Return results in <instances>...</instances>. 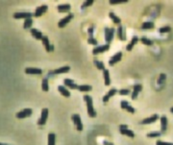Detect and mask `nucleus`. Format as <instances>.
Listing matches in <instances>:
<instances>
[{"label": "nucleus", "instance_id": "45", "mask_svg": "<svg viewBox=\"0 0 173 145\" xmlns=\"http://www.w3.org/2000/svg\"><path fill=\"white\" fill-rule=\"evenodd\" d=\"M103 143H104V145H113L112 142H109V141H104Z\"/></svg>", "mask_w": 173, "mask_h": 145}, {"label": "nucleus", "instance_id": "40", "mask_svg": "<svg viewBox=\"0 0 173 145\" xmlns=\"http://www.w3.org/2000/svg\"><path fill=\"white\" fill-rule=\"evenodd\" d=\"M92 4H93V0H88L85 3H83L82 5V9L83 8H86V7H88V6H91Z\"/></svg>", "mask_w": 173, "mask_h": 145}, {"label": "nucleus", "instance_id": "12", "mask_svg": "<svg viewBox=\"0 0 173 145\" xmlns=\"http://www.w3.org/2000/svg\"><path fill=\"white\" fill-rule=\"evenodd\" d=\"M120 107H121V109L126 110L127 111H129V113H131V114H135V111H136V110H135L132 106H130L129 103L127 101H124V100L121 101L120 102Z\"/></svg>", "mask_w": 173, "mask_h": 145}, {"label": "nucleus", "instance_id": "28", "mask_svg": "<svg viewBox=\"0 0 173 145\" xmlns=\"http://www.w3.org/2000/svg\"><path fill=\"white\" fill-rule=\"evenodd\" d=\"M110 15V18H111V19L113 21V23H116V24H119L121 22V19L119 18V16H116L115 14L113 13V12H111V13L109 14Z\"/></svg>", "mask_w": 173, "mask_h": 145}, {"label": "nucleus", "instance_id": "25", "mask_svg": "<svg viewBox=\"0 0 173 145\" xmlns=\"http://www.w3.org/2000/svg\"><path fill=\"white\" fill-rule=\"evenodd\" d=\"M117 35H119V38L121 40H125L126 38H125V34H124V29L121 25L119 26L117 28Z\"/></svg>", "mask_w": 173, "mask_h": 145}, {"label": "nucleus", "instance_id": "35", "mask_svg": "<svg viewBox=\"0 0 173 145\" xmlns=\"http://www.w3.org/2000/svg\"><path fill=\"white\" fill-rule=\"evenodd\" d=\"M161 132H151L149 134H147V136L148 138H158V136H161Z\"/></svg>", "mask_w": 173, "mask_h": 145}, {"label": "nucleus", "instance_id": "41", "mask_svg": "<svg viewBox=\"0 0 173 145\" xmlns=\"http://www.w3.org/2000/svg\"><path fill=\"white\" fill-rule=\"evenodd\" d=\"M134 90L137 92H141L142 90V86L141 84H138V85H135L134 86Z\"/></svg>", "mask_w": 173, "mask_h": 145}, {"label": "nucleus", "instance_id": "6", "mask_svg": "<svg viewBox=\"0 0 173 145\" xmlns=\"http://www.w3.org/2000/svg\"><path fill=\"white\" fill-rule=\"evenodd\" d=\"M47 118H48V109H43L41 110L40 118L39 119V121H38V124H39L40 126H44L46 121H47Z\"/></svg>", "mask_w": 173, "mask_h": 145}, {"label": "nucleus", "instance_id": "30", "mask_svg": "<svg viewBox=\"0 0 173 145\" xmlns=\"http://www.w3.org/2000/svg\"><path fill=\"white\" fill-rule=\"evenodd\" d=\"M155 26H154V23L151 22V21H147V22H143L142 25H141V28L142 29H145V30H148V29H153Z\"/></svg>", "mask_w": 173, "mask_h": 145}, {"label": "nucleus", "instance_id": "27", "mask_svg": "<svg viewBox=\"0 0 173 145\" xmlns=\"http://www.w3.org/2000/svg\"><path fill=\"white\" fill-rule=\"evenodd\" d=\"M56 143V135L53 133L48 134V145H55Z\"/></svg>", "mask_w": 173, "mask_h": 145}, {"label": "nucleus", "instance_id": "18", "mask_svg": "<svg viewBox=\"0 0 173 145\" xmlns=\"http://www.w3.org/2000/svg\"><path fill=\"white\" fill-rule=\"evenodd\" d=\"M116 92H117V89H115V88H113V89H111L109 90V92L103 97V102H104V103H107V102L110 100V98L113 97V95H116Z\"/></svg>", "mask_w": 173, "mask_h": 145}, {"label": "nucleus", "instance_id": "47", "mask_svg": "<svg viewBox=\"0 0 173 145\" xmlns=\"http://www.w3.org/2000/svg\"><path fill=\"white\" fill-rule=\"evenodd\" d=\"M0 145H8V144H3V143H0Z\"/></svg>", "mask_w": 173, "mask_h": 145}, {"label": "nucleus", "instance_id": "13", "mask_svg": "<svg viewBox=\"0 0 173 145\" xmlns=\"http://www.w3.org/2000/svg\"><path fill=\"white\" fill-rule=\"evenodd\" d=\"M25 73L26 74H33V75H40L43 73V70L40 68H37V67H26L25 68Z\"/></svg>", "mask_w": 173, "mask_h": 145}, {"label": "nucleus", "instance_id": "3", "mask_svg": "<svg viewBox=\"0 0 173 145\" xmlns=\"http://www.w3.org/2000/svg\"><path fill=\"white\" fill-rule=\"evenodd\" d=\"M71 118H72L73 122L75 124L76 129H77L79 132L83 131V123H82V120H81V116H80L78 114H75L71 116Z\"/></svg>", "mask_w": 173, "mask_h": 145}, {"label": "nucleus", "instance_id": "33", "mask_svg": "<svg viewBox=\"0 0 173 145\" xmlns=\"http://www.w3.org/2000/svg\"><path fill=\"white\" fill-rule=\"evenodd\" d=\"M141 41L145 45H149V46L150 45H153V41L149 39H147V38H144V37H142V38L141 39Z\"/></svg>", "mask_w": 173, "mask_h": 145}, {"label": "nucleus", "instance_id": "15", "mask_svg": "<svg viewBox=\"0 0 173 145\" xmlns=\"http://www.w3.org/2000/svg\"><path fill=\"white\" fill-rule=\"evenodd\" d=\"M64 84L66 86H67V88H69L71 89H78V86H79L73 80H71V79H65Z\"/></svg>", "mask_w": 173, "mask_h": 145}, {"label": "nucleus", "instance_id": "31", "mask_svg": "<svg viewBox=\"0 0 173 145\" xmlns=\"http://www.w3.org/2000/svg\"><path fill=\"white\" fill-rule=\"evenodd\" d=\"M32 24H33V19L32 18L25 19L24 23H23V28L24 29H30L32 27Z\"/></svg>", "mask_w": 173, "mask_h": 145}, {"label": "nucleus", "instance_id": "44", "mask_svg": "<svg viewBox=\"0 0 173 145\" xmlns=\"http://www.w3.org/2000/svg\"><path fill=\"white\" fill-rule=\"evenodd\" d=\"M138 92H135V90H133V92H132V96H131V98L133 99V100H135L137 97H138Z\"/></svg>", "mask_w": 173, "mask_h": 145}, {"label": "nucleus", "instance_id": "42", "mask_svg": "<svg viewBox=\"0 0 173 145\" xmlns=\"http://www.w3.org/2000/svg\"><path fill=\"white\" fill-rule=\"evenodd\" d=\"M156 145H173V143L166 142V141H162V140H158V141L156 142Z\"/></svg>", "mask_w": 173, "mask_h": 145}, {"label": "nucleus", "instance_id": "36", "mask_svg": "<svg viewBox=\"0 0 173 145\" xmlns=\"http://www.w3.org/2000/svg\"><path fill=\"white\" fill-rule=\"evenodd\" d=\"M128 2V0H110V4L115 5V4H119V3H126Z\"/></svg>", "mask_w": 173, "mask_h": 145}, {"label": "nucleus", "instance_id": "46", "mask_svg": "<svg viewBox=\"0 0 173 145\" xmlns=\"http://www.w3.org/2000/svg\"><path fill=\"white\" fill-rule=\"evenodd\" d=\"M170 111L173 114V108H171V109H170Z\"/></svg>", "mask_w": 173, "mask_h": 145}, {"label": "nucleus", "instance_id": "23", "mask_svg": "<svg viewBox=\"0 0 173 145\" xmlns=\"http://www.w3.org/2000/svg\"><path fill=\"white\" fill-rule=\"evenodd\" d=\"M138 41V39L137 36H134L132 38V40H131V42L126 46V49H127V51H131L133 49V47L135 46V44H137V42Z\"/></svg>", "mask_w": 173, "mask_h": 145}, {"label": "nucleus", "instance_id": "22", "mask_svg": "<svg viewBox=\"0 0 173 145\" xmlns=\"http://www.w3.org/2000/svg\"><path fill=\"white\" fill-rule=\"evenodd\" d=\"M70 70V67L68 65H66V66H63V67H60L56 70H54L53 73L54 74H63V73H67Z\"/></svg>", "mask_w": 173, "mask_h": 145}, {"label": "nucleus", "instance_id": "7", "mask_svg": "<svg viewBox=\"0 0 173 145\" xmlns=\"http://www.w3.org/2000/svg\"><path fill=\"white\" fill-rule=\"evenodd\" d=\"M110 49V44L106 43L104 45H99V46H96L93 48V50H92V54L93 55H98L100 53H103L105 51H108Z\"/></svg>", "mask_w": 173, "mask_h": 145}, {"label": "nucleus", "instance_id": "20", "mask_svg": "<svg viewBox=\"0 0 173 145\" xmlns=\"http://www.w3.org/2000/svg\"><path fill=\"white\" fill-rule=\"evenodd\" d=\"M160 121H161L162 132H166L167 130V118H166V115H163V116L160 118Z\"/></svg>", "mask_w": 173, "mask_h": 145}, {"label": "nucleus", "instance_id": "5", "mask_svg": "<svg viewBox=\"0 0 173 145\" xmlns=\"http://www.w3.org/2000/svg\"><path fill=\"white\" fill-rule=\"evenodd\" d=\"M32 114H33V111L31 109H24L22 111H18V113H16L15 116H16V118H18V119H23V118H26L28 116H30Z\"/></svg>", "mask_w": 173, "mask_h": 145}, {"label": "nucleus", "instance_id": "21", "mask_svg": "<svg viewBox=\"0 0 173 145\" xmlns=\"http://www.w3.org/2000/svg\"><path fill=\"white\" fill-rule=\"evenodd\" d=\"M58 90L60 92V93L62 95H64L65 97H69L70 96V92H69V90L67 89L66 86H58Z\"/></svg>", "mask_w": 173, "mask_h": 145}, {"label": "nucleus", "instance_id": "8", "mask_svg": "<svg viewBox=\"0 0 173 145\" xmlns=\"http://www.w3.org/2000/svg\"><path fill=\"white\" fill-rule=\"evenodd\" d=\"M74 18V15H73V14H68L66 16H65L64 18H62L60 21H59V23H58V26L60 27V28H64L65 26H66V24L68 23L71 19H72Z\"/></svg>", "mask_w": 173, "mask_h": 145}, {"label": "nucleus", "instance_id": "2", "mask_svg": "<svg viewBox=\"0 0 173 145\" xmlns=\"http://www.w3.org/2000/svg\"><path fill=\"white\" fill-rule=\"evenodd\" d=\"M115 28H106L105 29V40H106L107 43L110 44L112 42V40L115 36Z\"/></svg>", "mask_w": 173, "mask_h": 145}, {"label": "nucleus", "instance_id": "29", "mask_svg": "<svg viewBox=\"0 0 173 145\" xmlns=\"http://www.w3.org/2000/svg\"><path fill=\"white\" fill-rule=\"evenodd\" d=\"M78 89L80 92H91L92 89V86L88 85H81L78 86Z\"/></svg>", "mask_w": 173, "mask_h": 145}, {"label": "nucleus", "instance_id": "4", "mask_svg": "<svg viewBox=\"0 0 173 145\" xmlns=\"http://www.w3.org/2000/svg\"><path fill=\"white\" fill-rule=\"evenodd\" d=\"M33 14L30 12H18V13L14 14V18L15 19H27V18H32Z\"/></svg>", "mask_w": 173, "mask_h": 145}, {"label": "nucleus", "instance_id": "1", "mask_svg": "<svg viewBox=\"0 0 173 145\" xmlns=\"http://www.w3.org/2000/svg\"><path fill=\"white\" fill-rule=\"evenodd\" d=\"M84 100L87 103V109H88V114L91 117H95L96 116V111L93 108V103H92V98L90 95H85L84 96Z\"/></svg>", "mask_w": 173, "mask_h": 145}, {"label": "nucleus", "instance_id": "17", "mask_svg": "<svg viewBox=\"0 0 173 145\" xmlns=\"http://www.w3.org/2000/svg\"><path fill=\"white\" fill-rule=\"evenodd\" d=\"M158 119H159V115L158 114H153L150 117L144 118L141 123V124H152V123H154L155 121H157Z\"/></svg>", "mask_w": 173, "mask_h": 145}, {"label": "nucleus", "instance_id": "9", "mask_svg": "<svg viewBox=\"0 0 173 145\" xmlns=\"http://www.w3.org/2000/svg\"><path fill=\"white\" fill-rule=\"evenodd\" d=\"M119 131L122 135H127V136H130V138H134L135 136V134L133 131H131L128 129L127 125H120L119 126Z\"/></svg>", "mask_w": 173, "mask_h": 145}, {"label": "nucleus", "instance_id": "11", "mask_svg": "<svg viewBox=\"0 0 173 145\" xmlns=\"http://www.w3.org/2000/svg\"><path fill=\"white\" fill-rule=\"evenodd\" d=\"M41 41H43V46L45 47V50L47 51V52H51V51L54 50V46L50 44L49 40H48V38L46 36H43V40H41Z\"/></svg>", "mask_w": 173, "mask_h": 145}, {"label": "nucleus", "instance_id": "43", "mask_svg": "<svg viewBox=\"0 0 173 145\" xmlns=\"http://www.w3.org/2000/svg\"><path fill=\"white\" fill-rule=\"evenodd\" d=\"M93 30H94L93 26H91V27L88 28V35H90V38H93Z\"/></svg>", "mask_w": 173, "mask_h": 145}, {"label": "nucleus", "instance_id": "19", "mask_svg": "<svg viewBox=\"0 0 173 145\" xmlns=\"http://www.w3.org/2000/svg\"><path fill=\"white\" fill-rule=\"evenodd\" d=\"M57 9L60 13H67L71 9V6L69 4H63V5H59L57 7Z\"/></svg>", "mask_w": 173, "mask_h": 145}, {"label": "nucleus", "instance_id": "14", "mask_svg": "<svg viewBox=\"0 0 173 145\" xmlns=\"http://www.w3.org/2000/svg\"><path fill=\"white\" fill-rule=\"evenodd\" d=\"M121 58H122V53L121 52H119V53H116L115 54L112 58H111V60L109 61V64L110 65H113V64H116V63H119V62L121 60Z\"/></svg>", "mask_w": 173, "mask_h": 145}, {"label": "nucleus", "instance_id": "16", "mask_svg": "<svg viewBox=\"0 0 173 145\" xmlns=\"http://www.w3.org/2000/svg\"><path fill=\"white\" fill-rule=\"evenodd\" d=\"M30 33H31V35L34 37L35 39H37V40H43V33H41L40 31H39L38 29H36V28H31L30 29Z\"/></svg>", "mask_w": 173, "mask_h": 145}, {"label": "nucleus", "instance_id": "24", "mask_svg": "<svg viewBox=\"0 0 173 145\" xmlns=\"http://www.w3.org/2000/svg\"><path fill=\"white\" fill-rule=\"evenodd\" d=\"M103 75H104V80H105V85L110 86L111 85V78H110V72L108 69L103 70Z\"/></svg>", "mask_w": 173, "mask_h": 145}, {"label": "nucleus", "instance_id": "38", "mask_svg": "<svg viewBox=\"0 0 173 145\" xmlns=\"http://www.w3.org/2000/svg\"><path fill=\"white\" fill-rule=\"evenodd\" d=\"M88 42L90 43V44H92V45H97L98 44L97 40L94 39V38H90V39L88 40Z\"/></svg>", "mask_w": 173, "mask_h": 145}, {"label": "nucleus", "instance_id": "34", "mask_svg": "<svg viewBox=\"0 0 173 145\" xmlns=\"http://www.w3.org/2000/svg\"><path fill=\"white\" fill-rule=\"evenodd\" d=\"M170 31H171L170 26H164V27H162L159 29V32L161 33V34H166V33H168Z\"/></svg>", "mask_w": 173, "mask_h": 145}, {"label": "nucleus", "instance_id": "39", "mask_svg": "<svg viewBox=\"0 0 173 145\" xmlns=\"http://www.w3.org/2000/svg\"><path fill=\"white\" fill-rule=\"evenodd\" d=\"M166 74H161V76H160V78H159V81H158V84H163L164 83V81H166Z\"/></svg>", "mask_w": 173, "mask_h": 145}, {"label": "nucleus", "instance_id": "37", "mask_svg": "<svg viewBox=\"0 0 173 145\" xmlns=\"http://www.w3.org/2000/svg\"><path fill=\"white\" fill-rule=\"evenodd\" d=\"M130 92H131L130 89H120L119 92V93L120 95H129Z\"/></svg>", "mask_w": 173, "mask_h": 145}, {"label": "nucleus", "instance_id": "10", "mask_svg": "<svg viewBox=\"0 0 173 145\" xmlns=\"http://www.w3.org/2000/svg\"><path fill=\"white\" fill-rule=\"evenodd\" d=\"M47 10H48L47 5H41L40 7H38L36 9V12H35V16L36 18H40V16H41L44 13H46Z\"/></svg>", "mask_w": 173, "mask_h": 145}, {"label": "nucleus", "instance_id": "32", "mask_svg": "<svg viewBox=\"0 0 173 145\" xmlns=\"http://www.w3.org/2000/svg\"><path fill=\"white\" fill-rule=\"evenodd\" d=\"M94 64L96 65V67L98 68V70H105L106 68H105V64L103 62H100V61H97V60H95L94 61Z\"/></svg>", "mask_w": 173, "mask_h": 145}, {"label": "nucleus", "instance_id": "26", "mask_svg": "<svg viewBox=\"0 0 173 145\" xmlns=\"http://www.w3.org/2000/svg\"><path fill=\"white\" fill-rule=\"evenodd\" d=\"M41 89L43 92H48L49 90V84H48V79L47 78H43V83H41Z\"/></svg>", "mask_w": 173, "mask_h": 145}]
</instances>
